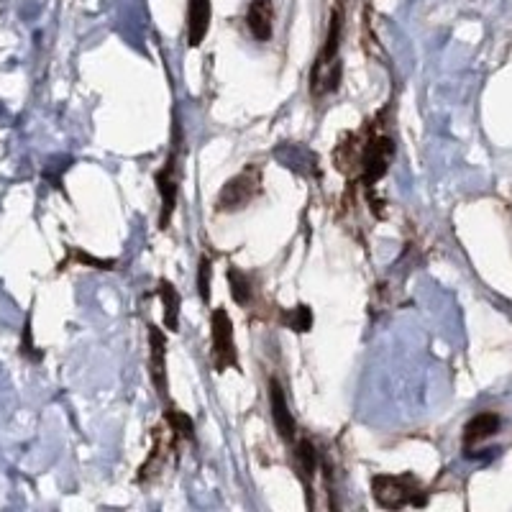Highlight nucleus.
I'll return each mask as SVG.
<instances>
[{
    "instance_id": "obj_6",
    "label": "nucleus",
    "mask_w": 512,
    "mask_h": 512,
    "mask_svg": "<svg viewBox=\"0 0 512 512\" xmlns=\"http://www.w3.org/2000/svg\"><path fill=\"white\" fill-rule=\"evenodd\" d=\"M175 149L167 157L164 167L157 172V190L162 195V216H159V228H169L172 213L177 205V192H180V180H177V164H175Z\"/></svg>"
},
{
    "instance_id": "obj_7",
    "label": "nucleus",
    "mask_w": 512,
    "mask_h": 512,
    "mask_svg": "<svg viewBox=\"0 0 512 512\" xmlns=\"http://www.w3.org/2000/svg\"><path fill=\"white\" fill-rule=\"evenodd\" d=\"M269 408H272V418H274V428L285 438L287 443H295L297 438V423L292 418L290 408H287V397L285 390H282V384L277 379H269Z\"/></svg>"
},
{
    "instance_id": "obj_5",
    "label": "nucleus",
    "mask_w": 512,
    "mask_h": 512,
    "mask_svg": "<svg viewBox=\"0 0 512 512\" xmlns=\"http://www.w3.org/2000/svg\"><path fill=\"white\" fill-rule=\"evenodd\" d=\"M392 157H395V144H392L390 136L369 134L364 139V144H359V159H356V164H359L361 180L367 182V187H372L374 182L387 175Z\"/></svg>"
},
{
    "instance_id": "obj_3",
    "label": "nucleus",
    "mask_w": 512,
    "mask_h": 512,
    "mask_svg": "<svg viewBox=\"0 0 512 512\" xmlns=\"http://www.w3.org/2000/svg\"><path fill=\"white\" fill-rule=\"evenodd\" d=\"M262 195V167L259 164H246L239 175L223 185L221 195L216 200V210L221 213H233V210L246 208Z\"/></svg>"
},
{
    "instance_id": "obj_12",
    "label": "nucleus",
    "mask_w": 512,
    "mask_h": 512,
    "mask_svg": "<svg viewBox=\"0 0 512 512\" xmlns=\"http://www.w3.org/2000/svg\"><path fill=\"white\" fill-rule=\"evenodd\" d=\"M157 295L162 297L164 326H167V331H180V295H177V290L167 280H162L157 287Z\"/></svg>"
},
{
    "instance_id": "obj_14",
    "label": "nucleus",
    "mask_w": 512,
    "mask_h": 512,
    "mask_svg": "<svg viewBox=\"0 0 512 512\" xmlns=\"http://www.w3.org/2000/svg\"><path fill=\"white\" fill-rule=\"evenodd\" d=\"M280 318L295 333H308L313 328V313H310L308 305H297V308L285 310V313H280Z\"/></svg>"
},
{
    "instance_id": "obj_9",
    "label": "nucleus",
    "mask_w": 512,
    "mask_h": 512,
    "mask_svg": "<svg viewBox=\"0 0 512 512\" xmlns=\"http://www.w3.org/2000/svg\"><path fill=\"white\" fill-rule=\"evenodd\" d=\"M246 26L256 41H269L274 34V3L272 0H251L246 11Z\"/></svg>"
},
{
    "instance_id": "obj_16",
    "label": "nucleus",
    "mask_w": 512,
    "mask_h": 512,
    "mask_svg": "<svg viewBox=\"0 0 512 512\" xmlns=\"http://www.w3.org/2000/svg\"><path fill=\"white\" fill-rule=\"evenodd\" d=\"M228 285H231V295L233 300L239 305H249L251 303V295H254V290H251L249 280H246V274L236 272V269H228Z\"/></svg>"
},
{
    "instance_id": "obj_11",
    "label": "nucleus",
    "mask_w": 512,
    "mask_h": 512,
    "mask_svg": "<svg viewBox=\"0 0 512 512\" xmlns=\"http://www.w3.org/2000/svg\"><path fill=\"white\" fill-rule=\"evenodd\" d=\"M500 425H502V420L497 413L474 415V418L469 420L464 428V446L472 448V446H477V443L487 441V438H492L497 431H500Z\"/></svg>"
},
{
    "instance_id": "obj_2",
    "label": "nucleus",
    "mask_w": 512,
    "mask_h": 512,
    "mask_svg": "<svg viewBox=\"0 0 512 512\" xmlns=\"http://www.w3.org/2000/svg\"><path fill=\"white\" fill-rule=\"evenodd\" d=\"M372 495L374 502L384 510H400V507H423V484L413 474H377L372 479Z\"/></svg>"
},
{
    "instance_id": "obj_8",
    "label": "nucleus",
    "mask_w": 512,
    "mask_h": 512,
    "mask_svg": "<svg viewBox=\"0 0 512 512\" xmlns=\"http://www.w3.org/2000/svg\"><path fill=\"white\" fill-rule=\"evenodd\" d=\"M210 16H213L210 0H187V44L192 49H198L208 36Z\"/></svg>"
},
{
    "instance_id": "obj_15",
    "label": "nucleus",
    "mask_w": 512,
    "mask_h": 512,
    "mask_svg": "<svg viewBox=\"0 0 512 512\" xmlns=\"http://www.w3.org/2000/svg\"><path fill=\"white\" fill-rule=\"evenodd\" d=\"M164 420L169 423V431H175L180 438H187V441H195V425H192L190 415L180 413V410L169 408L164 413Z\"/></svg>"
},
{
    "instance_id": "obj_17",
    "label": "nucleus",
    "mask_w": 512,
    "mask_h": 512,
    "mask_svg": "<svg viewBox=\"0 0 512 512\" xmlns=\"http://www.w3.org/2000/svg\"><path fill=\"white\" fill-rule=\"evenodd\" d=\"M210 259L208 256H203L200 259V267H198V290H200V297H203V303H208L210 300Z\"/></svg>"
},
{
    "instance_id": "obj_10",
    "label": "nucleus",
    "mask_w": 512,
    "mask_h": 512,
    "mask_svg": "<svg viewBox=\"0 0 512 512\" xmlns=\"http://www.w3.org/2000/svg\"><path fill=\"white\" fill-rule=\"evenodd\" d=\"M149 346H152V379L159 395L167 400V341L157 326L149 328Z\"/></svg>"
},
{
    "instance_id": "obj_1",
    "label": "nucleus",
    "mask_w": 512,
    "mask_h": 512,
    "mask_svg": "<svg viewBox=\"0 0 512 512\" xmlns=\"http://www.w3.org/2000/svg\"><path fill=\"white\" fill-rule=\"evenodd\" d=\"M341 34H344V8H333L331 11V24H328L326 44L318 52L310 72V95L313 98H323V95L333 93L341 82Z\"/></svg>"
},
{
    "instance_id": "obj_4",
    "label": "nucleus",
    "mask_w": 512,
    "mask_h": 512,
    "mask_svg": "<svg viewBox=\"0 0 512 512\" xmlns=\"http://www.w3.org/2000/svg\"><path fill=\"white\" fill-rule=\"evenodd\" d=\"M210 359L216 372L241 367L236 344H233V323L226 308H216L210 315Z\"/></svg>"
},
{
    "instance_id": "obj_13",
    "label": "nucleus",
    "mask_w": 512,
    "mask_h": 512,
    "mask_svg": "<svg viewBox=\"0 0 512 512\" xmlns=\"http://www.w3.org/2000/svg\"><path fill=\"white\" fill-rule=\"evenodd\" d=\"M295 456L300 461V472H303L305 479H313L315 472H318V464H320V454L315 451L313 443L308 438H295Z\"/></svg>"
}]
</instances>
